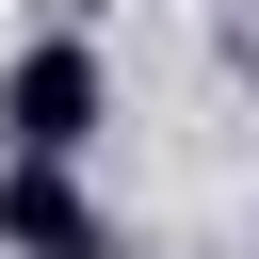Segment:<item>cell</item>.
<instances>
[{
  "label": "cell",
  "mask_w": 259,
  "mask_h": 259,
  "mask_svg": "<svg viewBox=\"0 0 259 259\" xmlns=\"http://www.w3.org/2000/svg\"><path fill=\"white\" fill-rule=\"evenodd\" d=\"M97 113H113V65H97L81 32H32V49L0 65V162H81Z\"/></svg>",
  "instance_id": "obj_1"
},
{
  "label": "cell",
  "mask_w": 259,
  "mask_h": 259,
  "mask_svg": "<svg viewBox=\"0 0 259 259\" xmlns=\"http://www.w3.org/2000/svg\"><path fill=\"white\" fill-rule=\"evenodd\" d=\"M0 259H130V227L81 194V162H0Z\"/></svg>",
  "instance_id": "obj_2"
}]
</instances>
